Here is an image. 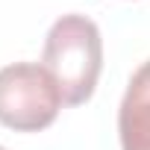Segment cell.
I'll return each mask as SVG.
<instances>
[{
  "label": "cell",
  "instance_id": "2",
  "mask_svg": "<svg viewBox=\"0 0 150 150\" xmlns=\"http://www.w3.org/2000/svg\"><path fill=\"white\" fill-rule=\"evenodd\" d=\"M62 91L50 71L35 62L0 68V124L15 132H38L56 121Z\"/></svg>",
  "mask_w": 150,
  "mask_h": 150
},
{
  "label": "cell",
  "instance_id": "3",
  "mask_svg": "<svg viewBox=\"0 0 150 150\" xmlns=\"http://www.w3.org/2000/svg\"><path fill=\"white\" fill-rule=\"evenodd\" d=\"M121 150H150V59L129 77L118 106Z\"/></svg>",
  "mask_w": 150,
  "mask_h": 150
},
{
  "label": "cell",
  "instance_id": "1",
  "mask_svg": "<svg viewBox=\"0 0 150 150\" xmlns=\"http://www.w3.org/2000/svg\"><path fill=\"white\" fill-rule=\"evenodd\" d=\"M44 68L62 91V103L80 106L94 94L103 68L100 27L86 15H62L44 38Z\"/></svg>",
  "mask_w": 150,
  "mask_h": 150
},
{
  "label": "cell",
  "instance_id": "4",
  "mask_svg": "<svg viewBox=\"0 0 150 150\" xmlns=\"http://www.w3.org/2000/svg\"><path fill=\"white\" fill-rule=\"evenodd\" d=\"M0 150H6V147H3V144H0Z\"/></svg>",
  "mask_w": 150,
  "mask_h": 150
}]
</instances>
